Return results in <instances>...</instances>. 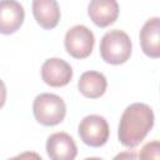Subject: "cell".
I'll list each match as a JSON object with an SVG mask.
<instances>
[{"label":"cell","instance_id":"obj_1","mask_svg":"<svg viewBox=\"0 0 160 160\" xmlns=\"http://www.w3.org/2000/svg\"><path fill=\"white\" fill-rule=\"evenodd\" d=\"M154 125V112L151 108L142 102L129 105L120 119L118 138L126 148L138 146L149 134Z\"/></svg>","mask_w":160,"mask_h":160},{"label":"cell","instance_id":"obj_2","mask_svg":"<svg viewBox=\"0 0 160 160\" xmlns=\"http://www.w3.org/2000/svg\"><path fill=\"white\" fill-rule=\"evenodd\" d=\"M131 40L126 32L119 29L108 31L100 41V55L108 64H124L131 55Z\"/></svg>","mask_w":160,"mask_h":160},{"label":"cell","instance_id":"obj_3","mask_svg":"<svg viewBox=\"0 0 160 160\" xmlns=\"http://www.w3.org/2000/svg\"><path fill=\"white\" fill-rule=\"evenodd\" d=\"M32 112L36 121L41 125L54 126L64 120L66 114V106L60 96L44 92L35 98L32 104Z\"/></svg>","mask_w":160,"mask_h":160},{"label":"cell","instance_id":"obj_4","mask_svg":"<svg viewBox=\"0 0 160 160\" xmlns=\"http://www.w3.org/2000/svg\"><path fill=\"white\" fill-rule=\"evenodd\" d=\"M95 38L92 31L84 25H75L70 28L64 39L66 51L75 59L88 58L94 48Z\"/></svg>","mask_w":160,"mask_h":160},{"label":"cell","instance_id":"obj_5","mask_svg":"<svg viewBox=\"0 0 160 160\" xmlns=\"http://www.w3.org/2000/svg\"><path fill=\"white\" fill-rule=\"evenodd\" d=\"M79 136L84 144L91 148H99L106 144L109 139V124L100 115H88L79 124Z\"/></svg>","mask_w":160,"mask_h":160},{"label":"cell","instance_id":"obj_6","mask_svg":"<svg viewBox=\"0 0 160 160\" xmlns=\"http://www.w3.org/2000/svg\"><path fill=\"white\" fill-rule=\"evenodd\" d=\"M72 78V69L70 64L59 58L48 59L41 66V79L45 84L60 88L70 82Z\"/></svg>","mask_w":160,"mask_h":160},{"label":"cell","instance_id":"obj_7","mask_svg":"<svg viewBox=\"0 0 160 160\" xmlns=\"http://www.w3.org/2000/svg\"><path fill=\"white\" fill-rule=\"evenodd\" d=\"M46 152L50 160H74L78 155V148L69 134L60 131L48 138Z\"/></svg>","mask_w":160,"mask_h":160},{"label":"cell","instance_id":"obj_8","mask_svg":"<svg viewBox=\"0 0 160 160\" xmlns=\"http://www.w3.org/2000/svg\"><path fill=\"white\" fill-rule=\"evenodd\" d=\"M25 11L20 2L15 0L0 1V34L15 32L24 21Z\"/></svg>","mask_w":160,"mask_h":160},{"label":"cell","instance_id":"obj_9","mask_svg":"<svg viewBox=\"0 0 160 160\" xmlns=\"http://www.w3.org/2000/svg\"><path fill=\"white\" fill-rule=\"evenodd\" d=\"M88 14L95 25L106 28L118 19L119 5L115 0H92L88 6Z\"/></svg>","mask_w":160,"mask_h":160},{"label":"cell","instance_id":"obj_10","mask_svg":"<svg viewBox=\"0 0 160 160\" xmlns=\"http://www.w3.org/2000/svg\"><path fill=\"white\" fill-rule=\"evenodd\" d=\"M140 45L145 55L156 59L160 56V19H149L140 30Z\"/></svg>","mask_w":160,"mask_h":160},{"label":"cell","instance_id":"obj_11","mask_svg":"<svg viewBox=\"0 0 160 160\" xmlns=\"http://www.w3.org/2000/svg\"><path fill=\"white\" fill-rule=\"evenodd\" d=\"M32 14L36 22L46 30L54 29L60 20V9L55 0H34Z\"/></svg>","mask_w":160,"mask_h":160},{"label":"cell","instance_id":"obj_12","mask_svg":"<svg viewBox=\"0 0 160 160\" xmlns=\"http://www.w3.org/2000/svg\"><path fill=\"white\" fill-rule=\"evenodd\" d=\"M106 86V78L99 71H85L81 74L78 81V88L80 92L89 99L100 98L105 92Z\"/></svg>","mask_w":160,"mask_h":160},{"label":"cell","instance_id":"obj_13","mask_svg":"<svg viewBox=\"0 0 160 160\" xmlns=\"http://www.w3.org/2000/svg\"><path fill=\"white\" fill-rule=\"evenodd\" d=\"M140 160H160V144L158 140L146 142L139 155Z\"/></svg>","mask_w":160,"mask_h":160},{"label":"cell","instance_id":"obj_14","mask_svg":"<svg viewBox=\"0 0 160 160\" xmlns=\"http://www.w3.org/2000/svg\"><path fill=\"white\" fill-rule=\"evenodd\" d=\"M9 160H42L41 156L35 152V151H25V152H21Z\"/></svg>","mask_w":160,"mask_h":160},{"label":"cell","instance_id":"obj_15","mask_svg":"<svg viewBox=\"0 0 160 160\" xmlns=\"http://www.w3.org/2000/svg\"><path fill=\"white\" fill-rule=\"evenodd\" d=\"M112 160H139L138 158V154L135 151H121L119 152L118 155H115V158Z\"/></svg>","mask_w":160,"mask_h":160},{"label":"cell","instance_id":"obj_16","mask_svg":"<svg viewBox=\"0 0 160 160\" xmlns=\"http://www.w3.org/2000/svg\"><path fill=\"white\" fill-rule=\"evenodd\" d=\"M5 100H6V86H5L4 81L0 79V108L4 106Z\"/></svg>","mask_w":160,"mask_h":160},{"label":"cell","instance_id":"obj_17","mask_svg":"<svg viewBox=\"0 0 160 160\" xmlns=\"http://www.w3.org/2000/svg\"><path fill=\"white\" fill-rule=\"evenodd\" d=\"M85 160H102V159H100V158H86Z\"/></svg>","mask_w":160,"mask_h":160}]
</instances>
